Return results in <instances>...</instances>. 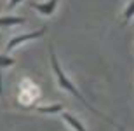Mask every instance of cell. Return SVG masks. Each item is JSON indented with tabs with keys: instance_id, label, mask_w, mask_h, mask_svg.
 <instances>
[{
	"instance_id": "1",
	"label": "cell",
	"mask_w": 134,
	"mask_h": 131,
	"mask_svg": "<svg viewBox=\"0 0 134 131\" xmlns=\"http://www.w3.org/2000/svg\"><path fill=\"white\" fill-rule=\"evenodd\" d=\"M49 56H51V65H52V70H54V74H56V81H58V86H59L61 89H65V91H68V93H71V95H73L75 98H77V100H80L85 107H87V108H89L91 112H94L96 116H99L101 119H103V121H108L110 124H111V126H115L117 129L122 131V126L115 124V122L111 121V119H108V117L104 116V114H101V112L98 110V108H94V107H92V105L89 103V101H87V100L84 98V95H82V93H80V91L77 89V87H75V84H73L71 81H70V77L66 75L65 70L61 68L59 61H58V56H56V51H54V45H51V47H49Z\"/></svg>"
},
{
	"instance_id": "3",
	"label": "cell",
	"mask_w": 134,
	"mask_h": 131,
	"mask_svg": "<svg viewBox=\"0 0 134 131\" xmlns=\"http://www.w3.org/2000/svg\"><path fill=\"white\" fill-rule=\"evenodd\" d=\"M58 2L59 0H47V2H28V5H30L31 9H35L38 14L45 16V18H49V16L54 14L56 7H58Z\"/></svg>"
},
{
	"instance_id": "8",
	"label": "cell",
	"mask_w": 134,
	"mask_h": 131,
	"mask_svg": "<svg viewBox=\"0 0 134 131\" xmlns=\"http://www.w3.org/2000/svg\"><path fill=\"white\" fill-rule=\"evenodd\" d=\"M35 110L42 112V114H58V112L63 110V105H51V107H35Z\"/></svg>"
},
{
	"instance_id": "6",
	"label": "cell",
	"mask_w": 134,
	"mask_h": 131,
	"mask_svg": "<svg viewBox=\"0 0 134 131\" xmlns=\"http://www.w3.org/2000/svg\"><path fill=\"white\" fill-rule=\"evenodd\" d=\"M16 63V60L9 54H0V95H2V74L5 68H9Z\"/></svg>"
},
{
	"instance_id": "4",
	"label": "cell",
	"mask_w": 134,
	"mask_h": 131,
	"mask_svg": "<svg viewBox=\"0 0 134 131\" xmlns=\"http://www.w3.org/2000/svg\"><path fill=\"white\" fill-rule=\"evenodd\" d=\"M26 18L21 16H0V28H10V26H18V25H25Z\"/></svg>"
},
{
	"instance_id": "7",
	"label": "cell",
	"mask_w": 134,
	"mask_h": 131,
	"mask_svg": "<svg viewBox=\"0 0 134 131\" xmlns=\"http://www.w3.org/2000/svg\"><path fill=\"white\" fill-rule=\"evenodd\" d=\"M132 18H134V0H131L127 4V7L124 9V21H122V25H127Z\"/></svg>"
},
{
	"instance_id": "5",
	"label": "cell",
	"mask_w": 134,
	"mask_h": 131,
	"mask_svg": "<svg viewBox=\"0 0 134 131\" xmlns=\"http://www.w3.org/2000/svg\"><path fill=\"white\" fill-rule=\"evenodd\" d=\"M61 117H63V121H65L71 129H75V131H85L84 124H82V122H80L75 116H71L70 112H63V110H61Z\"/></svg>"
},
{
	"instance_id": "9",
	"label": "cell",
	"mask_w": 134,
	"mask_h": 131,
	"mask_svg": "<svg viewBox=\"0 0 134 131\" xmlns=\"http://www.w3.org/2000/svg\"><path fill=\"white\" fill-rule=\"evenodd\" d=\"M18 4H21V0H9V4H7V11H12L18 7Z\"/></svg>"
},
{
	"instance_id": "2",
	"label": "cell",
	"mask_w": 134,
	"mask_h": 131,
	"mask_svg": "<svg viewBox=\"0 0 134 131\" xmlns=\"http://www.w3.org/2000/svg\"><path fill=\"white\" fill-rule=\"evenodd\" d=\"M45 32H47V26H42L40 30H35V32H28V33H21V35H16L12 37L7 45H5V54H9L12 49H16L18 45L25 44V42H30V40H35V39H40V37L44 35Z\"/></svg>"
}]
</instances>
